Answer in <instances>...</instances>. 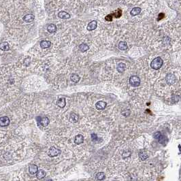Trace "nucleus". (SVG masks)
I'll return each instance as SVG.
<instances>
[{"instance_id": "f257e3e1", "label": "nucleus", "mask_w": 181, "mask_h": 181, "mask_svg": "<svg viewBox=\"0 0 181 181\" xmlns=\"http://www.w3.org/2000/svg\"><path fill=\"white\" fill-rule=\"evenodd\" d=\"M163 60H162L161 57H156L151 62V67H152V69L157 70H159L161 67L162 65H163Z\"/></svg>"}, {"instance_id": "f03ea898", "label": "nucleus", "mask_w": 181, "mask_h": 181, "mask_svg": "<svg viewBox=\"0 0 181 181\" xmlns=\"http://www.w3.org/2000/svg\"><path fill=\"white\" fill-rule=\"evenodd\" d=\"M129 84L133 87H137L140 85V79L137 76H132L129 78Z\"/></svg>"}, {"instance_id": "7ed1b4c3", "label": "nucleus", "mask_w": 181, "mask_h": 181, "mask_svg": "<svg viewBox=\"0 0 181 181\" xmlns=\"http://www.w3.org/2000/svg\"><path fill=\"white\" fill-rule=\"evenodd\" d=\"M61 152L59 149L54 147V146H52V147L50 148V149L48 151V156L50 157H57L61 154Z\"/></svg>"}, {"instance_id": "20e7f679", "label": "nucleus", "mask_w": 181, "mask_h": 181, "mask_svg": "<svg viewBox=\"0 0 181 181\" xmlns=\"http://www.w3.org/2000/svg\"><path fill=\"white\" fill-rule=\"evenodd\" d=\"M10 123L9 118L8 116H2L0 118V125L1 127H6L8 126Z\"/></svg>"}, {"instance_id": "39448f33", "label": "nucleus", "mask_w": 181, "mask_h": 181, "mask_svg": "<svg viewBox=\"0 0 181 181\" xmlns=\"http://www.w3.org/2000/svg\"><path fill=\"white\" fill-rule=\"evenodd\" d=\"M106 106H107V104L106 101H99L96 103L95 104V107L96 108L99 110H101L105 109L106 108Z\"/></svg>"}, {"instance_id": "423d86ee", "label": "nucleus", "mask_w": 181, "mask_h": 181, "mask_svg": "<svg viewBox=\"0 0 181 181\" xmlns=\"http://www.w3.org/2000/svg\"><path fill=\"white\" fill-rule=\"evenodd\" d=\"M97 22L96 20H92L88 24L86 29L88 31H93V30H95V29L97 28Z\"/></svg>"}, {"instance_id": "0eeeda50", "label": "nucleus", "mask_w": 181, "mask_h": 181, "mask_svg": "<svg viewBox=\"0 0 181 181\" xmlns=\"http://www.w3.org/2000/svg\"><path fill=\"white\" fill-rule=\"evenodd\" d=\"M38 171V167L35 164H31L30 165L29 167V172L30 174L31 175H34Z\"/></svg>"}, {"instance_id": "6e6552de", "label": "nucleus", "mask_w": 181, "mask_h": 181, "mask_svg": "<svg viewBox=\"0 0 181 181\" xmlns=\"http://www.w3.org/2000/svg\"><path fill=\"white\" fill-rule=\"evenodd\" d=\"M58 16L60 18V19H70L71 17V15L66 12L65 11H60L59 13H58Z\"/></svg>"}, {"instance_id": "1a4fd4ad", "label": "nucleus", "mask_w": 181, "mask_h": 181, "mask_svg": "<svg viewBox=\"0 0 181 181\" xmlns=\"http://www.w3.org/2000/svg\"><path fill=\"white\" fill-rule=\"evenodd\" d=\"M39 123L41 124L42 127H46L49 124V119L47 116H44L42 118L40 117V121Z\"/></svg>"}, {"instance_id": "9d476101", "label": "nucleus", "mask_w": 181, "mask_h": 181, "mask_svg": "<svg viewBox=\"0 0 181 181\" xmlns=\"http://www.w3.org/2000/svg\"><path fill=\"white\" fill-rule=\"evenodd\" d=\"M84 142V136L81 134L77 135L74 138V143L76 144H80Z\"/></svg>"}, {"instance_id": "9b49d317", "label": "nucleus", "mask_w": 181, "mask_h": 181, "mask_svg": "<svg viewBox=\"0 0 181 181\" xmlns=\"http://www.w3.org/2000/svg\"><path fill=\"white\" fill-rule=\"evenodd\" d=\"M176 80V78H175V76L171 74H169L167 76H166V81L167 82V84L169 85H171V84H173L174 82Z\"/></svg>"}, {"instance_id": "f8f14e48", "label": "nucleus", "mask_w": 181, "mask_h": 181, "mask_svg": "<svg viewBox=\"0 0 181 181\" xmlns=\"http://www.w3.org/2000/svg\"><path fill=\"white\" fill-rule=\"evenodd\" d=\"M35 19V16L34 15H33L32 14H29L25 15L23 17V20L27 22V23H31L33 22V20Z\"/></svg>"}, {"instance_id": "ddd939ff", "label": "nucleus", "mask_w": 181, "mask_h": 181, "mask_svg": "<svg viewBox=\"0 0 181 181\" xmlns=\"http://www.w3.org/2000/svg\"><path fill=\"white\" fill-rule=\"evenodd\" d=\"M57 105L61 108H63L66 105V101H65V99L63 98V97H61V98H59V100L57 101Z\"/></svg>"}, {"instance_id": "4468645a", "label": "nucleus", "mask_w": 181, "mask_h": 181, "mask_svg": "<svg viewBox=\"0 0 181 181\" xmlns=\"http://www.w3.org/2000/svg\"><path fill=\"white\" fill-rule=\"evenodd\" d=\"M141 11H142V9H141L140 8L136 7V8H133V9L131 10L130 14H131V16H137L138 14H140Z\"/></svg>"}, {"instance_id": "2eb2a0df", "label": "nucleus", "mask_w": 181, "mask_h": 181, "mask_svg": "<svg viewBox=\"0 0 181 181\" xmlns=\"http://www.w3.org/2000/svg\"><path fill=\"white\" fill-rule=\"evenodd\" d=\"M118 47L120 50H127L128 48V46H127V44L126 42H124V41H121L118 44Z\"/></svg>"}, {"instance_id": "dca6fc26", "label": "nucleus", "mask_w": 181, "mask_h": 181, "mask_svg": "<svg viewBox=\"0 0 181 181\" xmlns=\"http://www.w3.org/2000/svg\"><path fill=\"white\" fill-rule=\"evenodd\" d=\"M126 68V65L123 63H119L116 66V70L117 71L120 73H123Z\"/></svg>"}, {"instance_id": "f3484780", "label": "nucleus", "mask_w": 181, "mask_h": 181, "mask_svg": "<svg viewBox=\"0 0 181 181\" xmlns=\"http://www.w3.org/2000/svg\"><path fill=\"white\" fill-rule=\"evenodd\" d=\"M70 79H71V80L73 82H74V83H77V82H78L80 80V76H78L77 74H75V73H73L70 76Z\"/></svg>"}, {"instance_id": "a211bd4d", "label": "nucleus", "mask_w": 181, "mask_h": 181, "mask_svg": "<svg viewBox=\"0 0 181 181\" xmlns=\"http://www.w3.org/2000/svg\"><path fill=\"white\" fill-rule=\"evenodd\" d=\"M51 45V42L50 41H48V40H43L40 42V46L42 48H48Z\"/></svg>"}, {"instance_id": "6ab92c4d", "label": "nucleus", "mask_w": 181, "mask_h": 181, "mask_svg": "<svg viewBox=\"0 0 181 181\" xmlns=\"http://www.w3.org/2000/svg\"><path fill=\"white\" fill-rule=\"evenodd\" d=\"M47 30L49 33H55L57 31V26L55 25H54V24H50V25H49L48 26Z\"/></svg>"}, {"instance_id": "aec40b11", "label": "nucleus", "mask_w": 181, "mask_h": 181, "mask_svg": "<svg viewBox=\"0 0 181 181\" xmlns=\"http://www.w3.org/2000/svg\"><path fill=\"white\" fill-rule=\"evenodd\" d=\"M0 48H1V50H4V51H8V50H9V44L7 42H1V45H0Z\"/></svg>"}, {"instance_id": "412c9836", "label": "nucleus", "mask_w": 181, "mask_h": 181, "mask_svg": "<svg viewBox=\"0 0 181 181\" xmlns=\"http://www.w3.org/2000/svg\"><path fill=\"white\" fill-rule=\"evenodd\" d=\"M46 171H44L43 170H40L36 173V177L38 179H42V178H44L46 176Z\"/></svg>"}, {"instance_id": "4be33fe9", "label": "nucleus", "mask_w": 181, "mask_h": 181, "mask_svg": "<svg viewBox=\"0 0 181 181\" xmlns=\"http://www.w3.org/2000/svg\"><path fill=\"white\" fill-rule=\"evenodd\" d=\"M89 49V46L86 44H85V43H82V44H81L79 46V50H80L81 52H86Z\"/></svg>"}, {"instance_id": "5701e85b", "label": "nucleus", "mask_w": 181, "mask_h": 181, "mask_svg": "<svg viewBox=\"0 0 181 181\" xmlns=\"http://www.w3.org/2000/svg\"><path fill=\"white\" fill-rule=\"evenodd\" d=\"M78 119H79L78 115L76 114V113L72 112L71 114V115H70V121H72L73 123H76V122H78Z\"/></svg>"}, {"instance_id": "b1692460", "label": "nucleus", "mask_w": 181, "mask_h": 181, "mask_svg": "<svg viewBox=\"0 0 181 181\" xmlns=\"http://www.w3.org/2000/svg\"><path fill=\"white\" fill-rule=\"evenodd\" d=\"M105 178V174L104 172H99L96 174V179L98 181H102Z\"/></svg>"}, {"instance_id": "393cba45", "label": "nucleus", "mask_w": 181, "mask_h": 181, "mask_svg": "<svg viewBox=\"0 0 181 181\" xmlns=\"http://www.w3.org/2000/svg\"><path fill=\"white\" fill-rule=\"evenodd\" d=\"M148 155L146 153H145L144 152H141L139 153V157H140V159H141V160H142V161H144V160H146V159L148 158Z\"/></svg>"}, {"instance_id": "a878e982", "label": "nucleus", "mask_w": 181, "mask_h": 181, "mask_svg": "<svg viewBox=\"0 0 181 181\" xmlns=\"http://www.w3.org/2000/svg\"><path fill=\"white\" fill-rule=\"evenodd\" d=\"M131 156V152L129 151H124L123 152V154H122V157H123V159H127V158H128Z\"/></svg>"}, {"instance_id": "bb28decb", "label": "nucleus", "mask_w": 181, "mask_h": 181, "mask_svg": "<svg viewBox=\"0 0 181 181\" xmlns=\"http://www.w3.org/2000/svg\"><path fill=\"white\" fill-rule=\"evenodd\" d=\"M30 62H31V58L29 57H27L23 60V65L26 67L29 66L30 65Z\"/></svg>"}, {"instance_id": "cd10ccee", "label": "nucleus", "mask_w": 181, "mask_h": 181, "mask_svg": "<svg viewBox=\"0 0 181 181\" xmlns=\"http://www.w3.org/2000/svg\"><path fill=\"white\" fill-rule=\"evenodd\" d=\"M121 114L123 115L124 116H129L130 115V110H125L123 111H122Z\"/></svg>"}, {"instance_id": "c85d7f7f", "label": "nucleus", "mask_w": 181, "mask_h": 181, "mask_svg": "<svg viewBox=\"0 0 181 181\" xmlns=\"http://www.w3.org/2000/svg\"><path fill=\"white\" fill-rule=\"evenodd\" d=\"M161 136V133L159 131L155 132V133H154V135H153V137L155 138V139H157V140H159V138H160Z\"/></svg>"}, {"instance_id": "c756f323", "label": "nucleus", "mask_w": 181, "mask_h": 181, "mask_svg": "<svg viewBox=\"0 0 181 181\" xmlns=\"http://www.w3.org/2000/svg\"><path fill=\"white\" fill-rule=\"evenodd\" d=\"M121 14H122L121 10H119L117 11V12H115L113 15H114L116 18H119V17H120V16H121Z\"/></svg>"}, {"instance_id": "7c9ffc66", "label": "nucleus", "mask_w": 181, "mask_h": 181, "mask_svg": "<svg viewBox=\"0 0 181 181\" xmlns=\"http://www.w3.org/2000/svg\"><path fill=\"white\" fill-rule=\"evenodd\" d=\"M91 138H92L93 141H94V142L97 141V140H98V139H99L96 133H93V134H91Z\"/></svg>"}, {"instance_id": "2f4dec72", "label": "nucleus", "mask_w": 181, "mask_h": 181, "mask_svg": "<svg viewBox=\"0 0 181 181\" xmlns=\"http://www.w3.org/2000/svg\"><path fill=\"white\" fill-rule=\"evenodd\" d=\"M112 14H109V15H107L106 16V18L105 19L106 20H108V21H112Z\"/></svg>"}, {"instance_id": "473e14b6", "label": "nucleus", "mask_w": 181, "mask_h": 181, "mask_svg": "<svg viewBox=\"0 0 181 181\" xmlns=\"http://www.w3.org/2000/svg\"><path fill=\"white\" fill-rule=\"evenodd\" d=\"M165 140H166V138H164L163 136H161L160 138H159V142L160 143H161V144H164V142H165Z\"/></svg>"}, {"instance_id": "72a5a7b5", "label": "nucleus", "mask_w": 181, "mask_h": 181, "mask_svg": "<svg viewBox=\"0 0 181 181\" xmlns=\"http://www.w3.org/2000/svg\"><path fill=\"white\" fill-rule=\"evenodd\" d=\"M164 16H165V14H163V13H160V14H159L158 20H161V19H163V18H164Z\"/></svg>"}]
</instances>
